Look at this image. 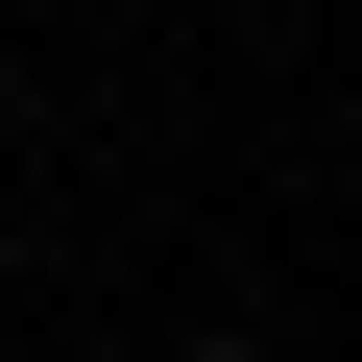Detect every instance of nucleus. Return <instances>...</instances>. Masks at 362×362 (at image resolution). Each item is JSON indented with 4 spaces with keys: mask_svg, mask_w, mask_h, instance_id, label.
<instances>
[{
    "mask_svg": "<svg viewBox=\"0 0 362 362\" xmlns=\"http://www.w3.org/2000/svg\"><path fill=\"white\" fill-rule=\"evenodd\" d=\"M194 362H266V338H194Z\"/></svg>",
    "mask_w": 362,
    "mask_h": 362,
    "instance_id": "1",
    "label": "nucleus"
}]
</instances>
